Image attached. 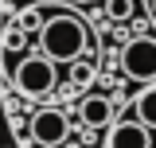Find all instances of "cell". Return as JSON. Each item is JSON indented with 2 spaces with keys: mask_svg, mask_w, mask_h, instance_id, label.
Returning <instances> with one entry per match:
<instances>
[{
  "mask_svg": "<svg viewBox=\"0 0 156 148\" xmlns=\"http://www.w3.org/2000/svg\"><path fill=\"white\" fill-rule=\"evenodd\" d=\"M136 121L148 125V129H156V86H144L136 93Z\"/></svg>",
  "mask_w": 156,
  "mask_h": 148,
  "instance_id": "obj_7",
  "label": "cell"
},
{
  "mask_svg": "<svg viewBox=\"0 0 156 148\" xmlns=\"http://www.w3.org/2000/svg\"><path fill=\"white\" fill-rule=\"evenodd\" d=\"M0 47H4V51H23V47H27V31H23L20 23L4 27V39H0Z\"/></svg>",
  "mask_w": 156,
  "mask_h": 148,
  "instance_id": "obj_8",
  "label": "cell"
},
{
  "mask_svg": "<svg viewBox=\"0 0 156 148\" xmlns=\"http://www.w3.org/2000/svg\"><path fill=\"white\" fill-rule=\"evenodd\" d=\"M78 117H82V125H90V129L113 125V101L101 97V93H86L82 105H78Z\"/></svg>",
  "mask_w": 156,
  "mask_h": 148,
  "instance_id": "obj_6",
  "label": "cell"
},
{
  "mask_svg": "<svg viewBox=\"0 0 156 148\" xmlns=\"http://www.w3.org/2000/svg\"><path fill=\"white\" fill-rule=\"evenodd\" d=\"M27 132H31V140H35L39 148H58L66 136H70V121H66V113H62V109H55V105H43V109L31 113Z\"/></svg>",
  "mask_w": 156,
  "mask_h": 148,
  "instance_id": "obj_4",
  "label": "cell"
},
{
  "mask_svg": "<svg viewBox=\"0 0 156 148\" xmlns=\"http://www.w3.org/2000/svg\"><path fill=\"white\" fill-rule=\"evenodd\" d=\"M90 82H94V66L82 62V58L70 62V86H90Z\"/></svg>",
  "mask_w": 156,
  "mask_h": 148,
  "instance_id": "obj_10",
  "label": "cell"
},
{
  "mask_svg": "<svg viewBox=\"0 0 156 148\" xmlns=\"http://www.w3.org/2000/svg\"><path fill=\"white\" fill-rule=\"evenodd\" d=\"M105 148H152V129L140 125L136 117H125V121L109 125Z\"/></svg>",
  "mask_w": 156,
  "mask_h": 148,
  "instance_id": "obj_5",
  "label": "cell"
},
{
  "mask_svg": "<svg viewBox=\"0 0 156 148\" xmlns=\"http://www.w3.org/2000/svg\"><path fill=\"white\" fill-rule=\"evenodd\" d=\"M12 86H16L20 97H31V101L51 97L55 86H58V62H51L43 51L23 55V58L16 62V70H12Z\"/></svg>",
  "mask_w": 156,
  "mask_h": 148,
  "instance_id": "obj_2",
  "label": "cell"
},
{
  "mask_svg": "<svg viewBox=\"0 0 156 148\" xmlns=\"http://www.w3.org/2000/svg\"><path fill=\"white\" fill-rule=\"evenodd\" d=\"M121 70L133 82H156V39L136 35L121 47Z\"/></svg>",
  "mask_w": 156,
  "mask_h": 148,
  "instance_id": "obj_3",
  "label": "cell"
},
{
  "mask_svg": "<svg viewBox=\"0 0 156 148\" xmlns=\"http://www.w3.org/2000/svg\"><path fill=\"white\" fill-rule=\"evenodd\" d=\"M16 23L27 31V35H39V31H43V23H47V16H39V8H27V12H20Z\"/></svg>",
  "mask_w": 156,
  "mask_h": 148,
  "instance_id": "obj_9",
  "label": "cell"
},
{
  "mask_svg": "<svg viewBox=\"0 0 156 148\" xmlns=\"http://www.w3.org/2000/svg\"><path fill=\"white\" fill-rule=\"evenodd\" d=\"M39 51L51 62H78L90 51V31L74 12H51L39 31Z\"/></svg>",
  "mask_w": 156,
  "mask_h": 148,
  "instance_id": "obj_1",
  "label": "cell"
},
{
  "mask_svg": "<svg viewBox=\"0 0 156 148\" xmlns=\"http://www.w3.org/2000/svg\"><path fill=\"white\" fill-rule=\"evenodd\" d=\"M105 16L117 19V23L129 19V16H133V0H105Z\"/></svg>",
  "mask_w": 156,
  "mask_h": 148,
  "instance_id": "obj_11",
  "label": "cell"
}]
</instances>
